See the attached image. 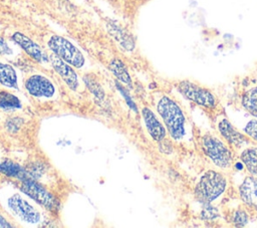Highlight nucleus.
<instances>
[{
    "instance_id": "f257e3e1",
    "label": "nucleus",
    "mask_w": 257,
    "mask_h": 228,
    "mask_svg": "<svg viewBox=\"0 0 257 228\" xmlns=\"http://www.w3.org/2000/svg\"><path fill=\"white\" fill-rule=\"evenodd\" d=\"M156 109L173 142L190 151L195 150L194 126L179 101L167 93H160L156 99Z\"/></svg>"
},
{
    "instance_id": "f03ea898",
    "label": "nucleus",
    "mask_w": 257,
    "mask_h": 228,
    "mask_svg": "<svg viewBox=\"0 0 257 228\" xmlns=\"http://www.w3.org/2000/svg\"><path fill=\"white\" fill-rule=\"evenodd\" d=\"M0 206L7 215L25 226H38L44 220V208L11 184L0 188Z\"/></svg>"
},
{
    "instance_id": "7ed1b4c3",
    "label": "nucleus",
    "mask_w": 257,
    "mask_h": 228,
    "mask_svg": "<svg viewBox=\"0 0 257 228\" xmlns=\"http://www.w3.org/2000/svg\"><path fill=\"white\" fill-rule=\"evenodd\" d=\"M202 152L219 170L227 171L234 164V150L220 136L212 133H206L199 139Z\"/></svg>"
},
{
    "instance_id": "20e7f679",
    "label": "nucleus",
    "mask_w": 257,
    "mask_h": 228,
    "mask_svg": "<svg viewBox=\"0 0 257 228\" xmlns=\"http://www.w3.org/2000/svg\"><path fill=\"white\" fill-rule=\"evenodd\" d=\"M227 188L228 180L224 174L208 170L200 177L195 188V196L202 204H213L224 195Z\"/></svg>"
},
{
    "instance_id": "39448f33",
    "label": "nucleus",
    "mask_w": 257,
    "mask_h": 228,
    "mask_svg": "<svg viewBox=\"0 0 257 228\" xmlns=\"http://www.w3.org/2000/svg\"><path fill=\"white\" fill-rule=\"evenodd\" d=\"M50 52L56 54L62 60L73 66L74 68H81L85 63V58L82 52L67 38L53 34L46 42Z\"/></svg>"
},
{
    "instance_id": "423d86ee",
    "label": "nucleus",
    "mask_w": 257,
    "mask_h": 228,
    "mask_svg": "<svg viewBox=\"0 0 257 228\" xmlns=\"http://www.w3.org/2000/svg\"><path fill=\"white\" fill-rule=\"evenodd\" d=\"M215 126L219 135L232 147L234 151L240 153L250 147L257 145L249 137L243 134L225 113L217 115L215 118Z\"/></svg>"
},
{
    "instance_id": "0eeeda50",
    "label": "nucleus",
    "mask_w": 257,
    "mask_h": 228,
    "mask_svg": "<svg viewBox=\"0 0 257 228\" xmlns=\"http://www.w3.org/2000/svg\"><path fill=\"white\" fill-rule=\"evenodd\" d=\"M178 90L192 102L208 109H213L218 104V98L207 87L194 81L181 80L177 84Z\"/></svg>"
},
{
    "instance_id": "6e6552de",
    "label": "nucleus",
    "mask_w": 257,
    "mask_h": 228,
    "mask_svg": "<svg viewBox=\"0 0 257 228\" xmlns=\"http://www.w3.org/2000/svg\"><path fill=\"white\" fill-rule=\"evenodd\" d=\"M18 187L44 209L49 211H57L59 209V201L54 195L41 184L37 183L32 177L19 181Z\"/></svg>"
},
{
    "instance_id": "1a4fd4ad",
    "label": "nucleus",
    "mask_w": 257,
    "mask_h": 228,
    "mask_svg": "<svg viewBox=\"0 0 257 228\" xmlns=\"http://www.w3.org/2000/svg\"><path fill=\"white\" fill-rule=\"evenodd\" d=\"M24 87L29 95L35 98L50 99L56 95V85L43 73H32L24 81Z\"/></svg>"
},
{
    "instance_id": "9d476101",
    "label": "nucleus",
    "mask_w": 257,
    "mask_h": 228,
    "mask_svg": "<svg viewBox=\"0 0 257 228\" xmlns=\"http://www.w3.org/2000/svg\"><path fill=\"white\" fill-rule=\"evenodd\" d=\"M13 42H15L27 55H29L34 61L44 66L50 65L49 56L45 50L40 47L31 38L27 37L21 32H14L11 36Z\"/></svg>"
},
{
    "instance_id": "9b49d317",
    "label": "nucleus",
    "mask_w": 257,
    "mask_h": 228,
    "mask_svg": "<svg viewBox=\"0 0 257 228\" xmlns=\"http://www.w3.org/2000/svg\"><path fill=\"white\" fill-rule=\"evenodd\" d=\"M227 117L243 134L257 144V117L250 115L244 108L228 110Z\"/></svg>"
},
{
    "instance_id": "f8f14e48",
    "label": "nucleus",
    "mask_w": 257,
    "mask_h": 228,
    "mask_svg": "<svg viewBox=\"0 0 257 228\" xmlns=\"http://www.w3.org/2000/svg\"><path fill=\"white\" fill-rule=\"evenodd\" d=\"M49 61L51 67L54 69V71L60 76V78L65 82V84L73 90H77L80 86L79 78L74 70V67L62 60L60 57H58L56 54L50 52L48 53Z\"/></svg>"
},
{
    "instance_id": "ddd939ff",
    "label": "nucleus",
    "mask_w": 257,
    "mask_h": 228,
    "mask_svg": "<svg viewBox=\"0 0 257 228\" xmlns=\"http://www.w3.org/2000/svg\"><path fill=\"white\" fill-rule=\"evenodd\" d=\"M142 117L150 137L156 142H162L167 137L168 131L160 116L156 115L152 108L145 106L142 109Z\"/></svg>"
},
{
    "instance_id": "4468645a",
    "label": "nucleus",
    "mask_w": 257,
    "mask_h": 228,
    "mask_svg": "<svg viewBox=\"0 0 257 228\" xmlns=\"http://www.w3.org/2000/svg\"><path fill=\"white\" fill-rule=\"evenodd\" d=\"M241 200L249 207L257 210V176L246 177L239 187Z\"/></svg>"
},
{
    "instance_id": "2eb2a0df",
    "label": "nucleus",
    "mask_w": 257,
    "mask_h": 228,
    "mask_svg": "<svg viewBox=\"0 0 257 228\" xmlns=\"http://www.w3.org/2000/svg\"><path fill=\"white\" fill-rule=\"evenodd\" d=\"M0 173L18 181L31 177L23 167L8 159L0 161Z\"/></svg>"
},
{
    "instance_id": "dca6fc26",
    "label": "nucleus",
    "mask_w": 257,
    "mask_h": 228,
    "mask_svg": "<svg viewBox=\"0 0 257 228\" xmlns=\"http://www.w3.org/2000/svg\"><path fill=\"white\" fill-rule=\"evenodd\" d=\"M22 108L21 100L14 93L0 89V110L6 113H12Z\"/></svg>"
},
{
    "instance_id": "f3484780",
    "label": "nucleus",
    "mask_w": 257,
    "mask_h": 228,
    "mask_svg": "<svg viewBox=\"0 0 257 228\" xmlns=\"http://www.w3.org/2000/svg\"><path fill=\"white\" fill-rule=\"evenodd\" d=\"M0 84L7 88L17 89L18 80L17 73L14 67L0 59Z\"/></svg>"
},
{
    "instance_id": "a211bd4d",
    "label": "nucleus",
    "mask_w": 257,
    "mask_h": 228,
    "mask_svg": "<svg viewBox=\"0 0 257 228\" xmlns=\"http://www.w3.org/2000/svg\"><path fill=\"white\" fill-rule=\"evenodd\" d=\"M240 160L251 175L257 176V145L244 149L240 153Z\"/></svg>"
},
{
    "instance_id": "6ab92c4d",
    "label": "nucleus",
    "mask_w": 257,
    "mask_h": 228,
    "mask_svg": "<svg viewBox=\"0 0 257 228\" xmlns=\"http://www.w3.org/2000/svg\"><path fill=\"white\" fill-rule=\"evenodd\" d=\"M242 107L250 115L257 117V86H253L244 92L241 99Z\"/></svg>"
},
{
    "instance_id": "aec40b11",
    "label": "nucleus",
    "mask_w": 257,
    "mask_h": 228,
    "mask_svg": "<svg viewBox=\"0 0 257 228\" xmlns=\"http://www.w3.org/2000/svg\"><path fill=\"white\" fill-rule=\"evenodd\" d=\"M108 67L110 69V71L114 74V76L120 80L122 83L125 84H130L131 83V77L128 72L126 71L123 63L118 60V59H113L112 61H110V63L108 64Z\"/></svg>"
},
{
    "instance_id": "412c9836",
    "label": "nucleus",
    "mask_w": 257,
    "mask_h": 228,
    "mask_svg": "<svg viewBox=\"0 0 257 228\" xmlns=\"http://www.w3.org/2000/svg\"><path fill=\"white\" fill-rule=\"evenodd\" d=\"M203 205H204V207L201 212V216L203 219L212 220L219 216V212H218L217 208H215V206H213V204H203Z\"/></svg>"
},
{
    "instance_id": "4be33fe9",
    "label": "nucleus",
    "mask_w": 257,
    "mask_h": 228,
    "mask_svg": "<svg viewBox=\"0 0 257 228\" xmlns=\"http://www.w3.org/2000/svg\"><path fill=\"white\" fill-rule=\"evenodd\" d=\"M233 221L236 226H244L248 221V216L243 210H237L234 213Z\"/></svg>"
},
{
    "instance_id": "5701e85b",
    "label": "nucleus",
    "mask_w": 257,
    "mask_h": 228,
    "mask_svg": "<svg viewBox=\"0 0 257 228\" xmlns=\"http://www.w3.org/2000/svg\"><path fill=\"white\" fill-rule=\"evenodd\" d=\"M13 54V49L9 45L6 39H4L2 36H0V55L2 56H9Z\"/></svg>"
},
{
    "instance_id": "b1692460",
    "label": "nucleus",
    "mask_w": 257,
    "mask_h": 228,
    "mask_svg": "<svg viewBox=\"0 0 257 228\" xmlns=\"http://www.w3.org/2000/svg\"><path fill=\"white\" fill-rule=\"evenodd\" d=\"M12 225L9 223V221L2 215L0 214V227H11Z\"/></svg>"
}]
</instances>
